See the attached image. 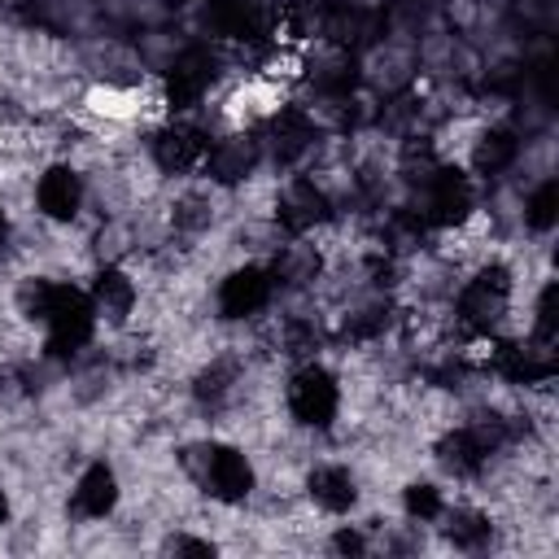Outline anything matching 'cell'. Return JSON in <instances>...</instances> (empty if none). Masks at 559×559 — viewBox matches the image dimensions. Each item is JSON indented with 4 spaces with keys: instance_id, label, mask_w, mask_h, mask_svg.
Wrapping results in <instances>:
<instances>
[{
    "instance_id": "13",
    "label": "cell",
    "mask_w": 559,
    "mask_h": 559,
    "mask_svg": "<svg viewBox=\"0 0 559 559\" xmlns=\"http://www.w3.org/2000/svg\"><path fill=\"white\" fill-rule=\"evenodd\" d=\"M280 227L284 231H293V236H306L310 227H319L332 210H328V197H323V188H314L310 179H293L288 188H284V197H280Z\"/></svg>"
},
{
    "instance_id": "17",
    "label": "cell",
    "mask_w": 559,
    "mask_h": 559,
    "mask_svg": "<svg viewBox=\"0 0 559 559\" xmlns=\"http://www.w3.org/2000/svg\"><path fill=\"white\" fill-rule=\"evenodd\" d=\"M92 310L100 314V319H109V323H122L127 314H131V306H135V284L118 271V266H105L100 275H96V284H92Z\"/></svg>"
},
{
    "instance_id": "15",
    "label": "cell",
    "mask_w": 559,
    "mask_h": 559,
    "mask_svg": "<svg viewBox=\"0 0 559 559\" xmlns=\"http://www.w3.org/2000/svg\"><path fill=\"white\" fill-rule=\"evenodd\" d=\"M253 162H258V144H253L249 135H227V140H218L214 148H205V157H201L205 175H210L214 183H223V188L240 183V179L253 170Z\"/></svg>"
},
{
    "instance_id": "19",
    "label": "cell",
    "mask_w": 559,
    "mask_h": 559,
    "mask_svg": "<svg viewBox=\"0 0 559 559\" xmlns=\"http://www.w3.org/2000/svg\"><path fill=\"white\" fill-rule=\"evenodd\" d=\"M515 153H520L515 131H511V127H489V131L480 135V144H476L472 162H476V170H480V175H502V170L515 162Z\"/></svg>"
},
{
    "instance_id": "26",
    "label": "cell",
    "mask_w": 559,
    "mask_h": 559,
    "mask_svg": "<svg viewBox=\"0 0 559 559\" xmlns=\"http://www.w3.org/2000/svg\"><path fill=\"white\" fill-rule=\"evenodd\" d=\"M223 389H227V367H214V371H205L197 380V393L201 397H223Z\"/></svg>"
},
{
    "instance_id": "25",
    "label": "cell",
    "mask_w": 559,
    "mask_h": 559,
    "mask_svg": "<svg viewBox=\"0 0 559 559\" xmlns=\"http://www.w3.org/2000/svg\"><path fill=\"white\" fill-rule=\"evenodd\" d=\"M537 336L555 345V284L542 288V301H537Z\"/></svg>"
},
{
    "instance_id": "7",
    "label": "cell",
    "mask_w": 559,
    "mask_h": 559,
    "mask_svg": "<svg viewBox=\"0 0 559 559\" xmlns=\"http://www.w3.org/2000/svg\"><path fill=\"white\" fill-rule=\"evenodd\" d=\"M201 17H205V31H214L218 39L258 44L271 35V17L258 0H205Z\"/></svg>"
},
{
    "instance_id": "21",
    "label": "cell",
    "mask_w": 559,
    "mask_h": 559,
    "mask_svg": "<svg viewBox=\"0 0 559 559\" xmlns=\"http://www.w3.org/2000/svg\"><path fill=\"white\" fill-rule=\"evenodd\" d=\"M445 537H450L454 546H480V542L489 537V520H485L480 511H454L450 524H445Z\"/></svg>"
},
{
    "instance_id": "1",
    "label": "cell",
    "mask_w": 559,
    "mask_h": 559,
    "mask_svg": "<svg viewBox=\"0 0 559 559\" xmlns=\"http://www.w3.org/2000/svg\"><path fill=\"white\" fill-rule=\"evenodd\" d=\"M22 310L48 328V354H57V358L83 349L87 336H92V323H96L92 297L74 284H52V280L26 284L22 288Z\"/></svg>"
},
{
    "instance_id": "2",
    "label": "cell",
    "mask_w": 559,
    "mask_h": 559,
    "mask_svg": "<svg viewBox=\"0 0 559 559\" xmlns=\"http://www.w3.org/2000/svg\"><path fill=\"white\" fill-rule=\"evenodd\" d=\"M188 467L192 476L201 480V489L218 502H240L249 498L253 489V467L240 450L231 445H201V450H188Z\"/></svg>"
},
{
    "instance_id": "12",
    "label": "cell",
    "mask_w": 559,
    "mask_h": 559,
    "mask_svg": "<svg viewBox=\"0 0 559 559\" xmlns=\"http://www.w3.org/2000/svg\"><path fill=\"white\" fill-rule=\"evenodd\" d=\"M35 201H39V210L48 218L70 223L79 214V205H83V179H79V170L74 166H48L39 175V183H35Z\"/></svg>"
},
{
    "instance_id": "16",
    "label": "cell",
    "mask_w": 559,
    "mask_h": 559,
    "mask_svg": "<svg viewBox=\"0 0 559 559\" xmlns=\"http://www.w3.org/2000/svg\"><path fill=\"white\" fill-rule=\"evenodd\" d=\"M114 502H118L114 467H109V463H92V467L79 476V485H74V511L87 515V520H100V515L114 511Z\"/></svg>"
},
{
    "instance_id": "18",
    "label": "cell",
    "mask_w": 559,
    "mask_h": 559,
    "mask_svg": "<svg viewBox=\"0 0 559 559\" xmlns=\"http://www.w3.org/2000/svg\"><path fill=\"white\" fill-rule=\"evenodd\" d=\"M306 489H310V498H314L323 511H332V515L349 511V507H354V498H358L354 476H349L345 467H314V472H310V480H306Z\"/></svg>"
},
{
    "instance_id": "4",
    "label": "cell",
    "mask_w": 559,
    "mask_h": 559,
    "mask_svg": "<svg viewBox=\"0 0 559 559\" xmlns=\"http://www.w3.org/2000/svg\"><path fill=\"white\" fill-rule=\"evenodd\" d=\"M336 406H341V389H336V380H332L328 367L310 362V367H301L293 376V384H288V411H293L297 424L328 428L336 419Z\"/></svg>"
},
{
    "instance_id": "6",
    "label": "cell",
    "mask_w": 559,
    "mask_h": 559,
    "mask_svg": "<svg viewBox=\"0 0 559 559\" xmlns=\"http://www.w3.org/2000/svg\"><path fill=\"white\" fill-rule=\"evenodd\" d=\"M214 79H218L214 52L210 48H183L170 61V70H166V100H170V109H192L210 92Z\"/></svg>"
},
{
    "instance_id": "10",
    "label": "cell",
    "mask_w": 559,
    "mask_h": 559,
    "mask_svg": "<svg viewBox=\"0 0 559 559\" xmlns=\"http://www.w3.org/2000/svg\"><path fill=\"white\" fill-rule=\"evenodd\" d=\"M205 148H210L205 135H201L197 127H188V122H170V127H162V131L153 135V162H157L166 175H183V170L201 166Z\"/></svg>"
},
{
    "instance_id": "5",
    "label": "cell",
    "mask_w": 559,
    "mask_h": 559,
    "mask_svg": "<svg viewBox=\"0 0 559 559\" xmlns=\"http://www.w3.org/2000/svg\"><path fill=\"white\" fill-rule=\"evenodd\" d=\"M467 214H472V183H467V175H459L450 166L432 170L424 179V214L419 218L428 227H454Z\"/></svg>"
},
{
    "instance_id": "20",
    "label": "cell",
    "mask_w": 559,
    "mask_h": 559,
    "mask_svg": "<svg viewBox=\"0 0 559 559\" xmlns=\"http://www.w3.org/2000/svg\"><path fill=\"white\" fill-rule=\"evenodd\" d=\"M275 275H280L284 284H306V280H314V275H319V253H314V249H306V245H293V249H284V253H280Z\"/></svg>"
},
{
    "instance_id": "23",
    "label": "cell",
    "mask_w": 559,
    "mask_h": 559,
    "mask_svg": "<svg viewBox=\"0 0 559 559\" xmlns=\"http://www.w3.org/2000/svg\"><path fill=\"white\" fill-rule=\"evenodd\" d=\"M402 502H406V515L411 520H437L441 515V493L432 485H406Z\"/></svg>"
},
{
    "instance_id": "30",
    "label": "cell",
    "mask_w": 559,
    "mask_h": 559,
    "mask_svg": "<svg viewBox=\"0 0 559 559\" xmlns=\"http://www.w3.org/2000/svg\"><path fill=\"white\" fill-rule=\"evenodd\" d=\"M4 520H9V498L0 493V524H4Z\"/></svg>"
},
{
    "instance_id": "31",
    "label": "cell",
    "mask_w": 559,
    "mask_h": 559,
    "mask_svg": "<svg viewBox=\"0 0 559 559\" xmlns=\"http://www.w3.org/2000/svg\"><path fill=\"white\" fill-rule=\"evenodd\" d=\"M0 231H4V214H0Z\"/></svg>"
},
{
    "instance_id": "9",
    "label": "cell",
    "mask_w": 559,
    "mask_h": 559,
    "mask_svg": "<svg viewBox=\"0 0 559 559\" xmlns=\"http://www.w3.org/2000/svg\"><path fill=\"white\" fill-rule=\"evenodd\" d=\"M498 424H480V428H454V432H445L441 437V445H437V459H441V467L445 472H454V476H472V472H480V463L489 459V450L498 445Z\"/></svg>"
},
{
    "instance_id": "29",
    "label": "cell",
    "mask_w": 559,
    "mask_h": 559,
    "mask_svg": "<svg viewBox=\"0 0 559 559\" xmlns=\"http://www.w3.org/2000/svg\"><path fill=\"white\" fill-rule=\"evenodd\" d=\"M175 550H183V555H214V546H210V542H192V537H179V542H175Z\"/></svg>"
},
{
    "instance_id": "14",
    "label": "cell",
    "mask_w": 559,
    "mask_h": 559,
    "mask_svg": "<svg viewBox=\"0 0 559 559\" xmlns=\"http://www.w3.org/2000/svg\"><path fill=\"white\" fill-rule=\"evenodd\" d=\"M266 144H271L275 162H284V166H293L297 157H306L310 144H314V122H310V114H301V109H280V114L266 122Z\"/></svg>"
},
{
    "instance_id": "27",
    "label": "cell",
    "mask_w": 559,
    "mask_h": 559,
    "mask_svg": "<svg viewBox=\"0 0 559 559\" xmlns=\"http://www.w3.org/2000/svg\"><path fill=\"white\" fill-rule=\"evenodd\" d=\"M175 223H179V227H201V223H205V214H201V201H192V197H188V201L175 210Z\"/></svg>"
},
{
    "instance_id": "24",
    "label": "cell",
    "mask_w": 559,
    "mask_h": 559,
    "mask_svg": "<svg viewBox=\"0 0 559 559\" xmlns=\"http://www.w3.org/2000/svg\"><path fill=\"white\" fill-rule=\"evenodd\" d=\"M380 328H384V310H380V306H371V310H358V314H349V323H345V336L362 341V336H376Z\"/></svg>"
},
{
    "instance_id": "22",
    "label": "cell",
    "mask_w": 559,
    "mask_h": 559,
    "mask_svg": "<svg viewBox=\"0 0 559 559\" xmlns=\"http://www.w3.org/2000/svg\"><path fill=\"white\" fill-rule=\"evenodd\" d=\"M555 210H559V188L546 179L533 197H528V227H537V231H546L550 223H555Z\"/></svg>"
},
{
    "instance_id": "8",
    "label": "cell",
    "mask_w": 559,
    "mask_h": 559,
    "mask_svg": "<svg viewBox=\"0 0 559 559\" xmlns=\"http://www.w3.org/2000/svg\"><path fill=\"white\" fill-rule=\"evenodd\" d=\"M493 371L515 380V384H537V380H550L555 376V354H550V341L533 336V341H502L493 349Z\"/></svg>"
},
{
    "instance_id": "28",
    "label": "cell",
    "mask_w": 559,
    "mask_h": 559,
    "mask_svg": "<svg viewBox=\"0 0 559 559\" xmlns=\"http://www.w3.org/2000/svg\"><path fill=\"white\" fill-rule=\"evenodd\" d=\"M336 550H345V555H358V550H362V537H358L354 528H341V533H336Z\"/></svg>"
},
{
    "instance_id": "3",
    "label": "cell",
    "mask_w": 559,
    "mask_h": 559,
    "mask_svg": "<svg viewBox=\"0 0 559 559\" xmlns=\"http://www.w3.org/2000/svg\"><path fill=\"white\" fill-rule=\"evenodd\" d=\"M507 297H511V275L507 266H480L463 293H459V319L472 332H489L502 314H507Z\"/></svg>"
},
{
    "instance_id": "11",
    "label": "cell",
    "mask_w": 559,
    "mask_h": 559,
    "mask_svg": "<svg viewBox=\"0 0 559 559\" xmlns=\"http://www.w3.org/2000/svg\"><path fill=\"white\" fill-rule=\"evenodd\" d=\"M271 301V275L262 266H240L218 288V310L227 319H249Z\"/></svg>"
}]
</instances>
